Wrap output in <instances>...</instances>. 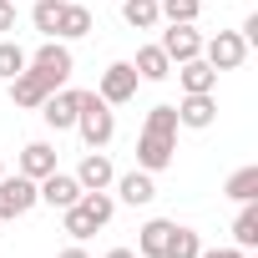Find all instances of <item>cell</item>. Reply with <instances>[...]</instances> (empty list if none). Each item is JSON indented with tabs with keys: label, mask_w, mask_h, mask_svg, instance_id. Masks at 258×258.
<instances>
[{
	"label": "cell",
	"mask_w": 258,
	"mask_h": 258,
	"mask_svg": "<svg viewBox=\"0 0 258 258\" xmlns=\"http://www.w3.org/2000/svg\"><path fill=\"white\" fill-rule=\"evenodd\" d=\"M132 71H137L142 81H167V76H172V61H167L162 46H142L137 61H132Z\"/></svg>",
	"instance_id": "obj_17"
},
{
	"label": "cell",
	"mask_w": 258,
	"mask_h": 258,
	"mask_svg": "<svg viewBox=\"0 0 258 258\" xmlns=\"http://www.w3.org/2000/svg\"><path fill=\"white\" fill-rule=\"evenodd\" d=\"M31 66L46 76V86L56 91V86H66V76L76 71V61H71V46H61V41H46L36 56H31Z\"/></svg>",
	"instance_id": "obj_5"
},
{
	"label": "cell",
	"mask_w": 258,
	"mask_h": 258,
	"mask_svg": "<svg viewBox=\"0 0 258 258\" xmlns=\"http://www.w3.org/2000/svg\"><path fill=\"white\" fill-rule=\"evenodd\" d=\"M91 31V11L86 6H71V0H61V21H56V41H81Z\"/></svg>",
	"instance_id": "obj_16"
},
{
	"label": "cell",
	"mask_w": 258,
	"mask_h": 258,
	"mask_svg": "<svg viewBox=\"0 0 258 258\" xmlns=\"http://www.w3.org/2000/svg\"><path fill=\"white\" fill-rule=\"evenodd\" d=\"M121 21L132 31H152L162 21V11H157V0H121Z\"/></svg>",
	"instance_id": "obj_19"
},
{
	"label": "cell",
	"mask_w": 258,
	"mask_h": 258,
	"mask_svg": "<svg viewBox=\"0 0 258 258\" xmlns=\"http://www.w3.org/2000/svg\"><path fill=\"white\" fill-rule=\"evenodd\" d=\"M233 243H238V248H258V208H253V203H243V213H238V223H233Z\"/></svg>",
	"instance_id": "obj_24"
},
{
	"label": "cell",
	"mask_w": 258,
	"mask_h": 258,
	"mask_svg": "<svg viewBox=\"0 0 258 258\" xmlns=\"http://www.w3.org/2000/svg\"><path fill=\"white\" fill-rule=\"evenodd\" d=\"M56 258H91V253H86V248H61Z\"/></svg>",
	"instance_id": "obj_30"
},
{
	"label": "cell",
	"mask_w": 258,
	"mask_h": 258,
	"mask_svg": "<svg viewBox=\"0 0 258 258\" xmlns=\"http://www.w3.org/2000/svg\"><path fill=\"white\" fill-rule=\"evenodd\" d=\"M137 71H132V61H111L106 71H101V81H96V96L101 101H111V106H121V101H132L137 96Z\"/></svg>",
	"instance_id": "obj_4"
},
{
	"label": "cell",
	"mask_w": 258,
	"mask_h": 258,
	"mask_svg": "<svg viewBox=\"0 0 258 258\" xmlns=\"http://www.w3.org/2000/svg\"><path fill=\"white\" fill-rule=\"evenodd\" d=\"M61 228H66V233H71L76 243H86V238L96 233V223L86 218V208H81V203H71V208H61Z\"/></svg>",
	"instance_id": "obj_23"
},
{
	"label": "cell",
	"mask_w": 258,
	"mask_h": 258,
	"mask_svg": "<svg viewBox=\"0 0 258 258\" xmlns=\"http://www.w3.org/2000/svg\"><path fill=\"white\" fill-rule=\"evenodd\" d=\"M46 172H56V147H51V142H26V147H21V177L41 182Z\"/></svg>",
	"instance_id": "obj_13"
},
{
	"label": "cell",
	"mask_w": 258,
	"mask_h": 258,
	"mask_svg": "<svg viewBox=\"0 0 258 258\" xmlns=\"http://www.w3.org/2000/svg\"><path fill=\"white\" fill-rule=\"evenodd\" d=\"M198 253H203V238L192 228H177L172 223V238H167V253L162 258H198Z\"/></svg>",
	"instance_id": "obj_22"
},
{
	"label": "cell",
	"mask_w": 258,
	"mask_h": 258,
	"mask_svg": "<svg viewBox=\"0 0 258 258\" xmlns=\"http://www.w3.org/2000/svg\"><path fill=\"white\" fill-rule=\"evenodd\" d=\"M106 258H137V248H111Z\"/></svg>",
	"instance_id": "obj_31"
},
{
	"label": "cell",
	"mask_w": 258,
	"mask_h": 258,
	"mask_svg": "<svg viewBox=\"0 0 258 258\" xmlns=\"http://www.w3.org/2000/svg\"><path fill=\"white\" fill-rule=\"evenodd\" d=\"M142 132H167V137H177V106H167V101H162V106H152Z\"/></svg>",
	"instance_id": "obj_26"
},
{
	"label": "cell",
	"mask_w": 258,
	"mask_h": 258,
	"mask_svg": "<svg viewBox=\"0 0 258 258\" xmlns=\"http://www.w3.org/2000/svg\"><path fill=\"white\" fill-rule=\"evenodd\" d=\"M41 198H36V182L31 177H6V172H0V223H11V218H26L31 208H36Z\"/></svg>",
	"instance_id": "obj_3"
},
{
	"label": "cell",
	"mask_w": 258,
	"mask_h": 258,
	"mask_svg": "<svg viewBox=\"0 0 258 258\" xmlns=\"http://www.w3.org/2000/svg\"><path fill=\"white\" fill-rule=\"evenodd\" d=\"M71 177L81 182V192H106V187L116 182V167H111V157H106L101 147H91V152L81 157V167H76Z\"/></svg>",
	"instance_id": "obj_7"
},
{
	"label": "cell",
	"mask_w": 258,
	"mask_h": 258,
	"mask_svg": "<svg viewBox=\"0 0 258 258\" xmlns=\"http://www.w3.org/2000/svg\"><path fill=\"white\" fill-rule=\"evenodd\" d=\"M46 96H51L46 76H41V71L26 61V71H21V76H11V101H16V106H41Z\"/></svg>",
	"instance_id": "obj_12"
},
{
	"label": "cell",
	"mask_w": 258,
	"mask_h": 258,
	"mask_svg": "<svg viewBox=\"0 0 258 258\" xmlns=\"http://www.w3.org/2000/svg\"><path fill=\"white\" fill-rule=\"evenodd\" d=\"M0 172H6V162H0Z\"/></svg>",
	"instance_id": "obj_32"
},
{
	"label": "cell",
	"mask_w": 258,
	"mask_h": 258,
	"mask_svg": "<svg viewBox=\"0 0 258 258\" xmlns=\"http://www.w3.org/2000/svg\"><path fill=\"white\" fill-rule=\"evenodd\" d=\"M157 11L167 26H198V11H203V0H157Z\"/></svg>",
	"instance_id": "obj_21"
},
{
	"label": "cell",
	"mask_w": 258,
	"mask_h": 258,
	"mask_svg": "<svg viewBox=\"0 0 258 258\" xmlns=\"http://www.w3.org/2000/svg\"><path fill=\"white\" fill-rule=\"evenodd\" d=\"M0 31H16V6L11 0H0Z\"/></svg>",
	"instance_id": "obj_28"
},
{
	"label": "cell",
	"mask_w": 258,
	"mask_h": 258,
	"mask_svg": "<svg viewBox=\"0 0 258 258\" xmlns=\"http://www.w3.org/2000/svg\"><path fill=\"white\" fill-rule=\"evenodd\" d=\"M76 132L86 147H106L116 137V111L111 101H101L96 91H76Z\"/></svg>",
	"instance_id": "obj_1"
},
{
	"label": "cell",
	"mask_w": 258,
	"mask_h": 258,
	"mask_svg": "<svg viewBox=\"0 0 258 258\" xmlns=\"http://www.w3.org/2000/svg\"><path fill=\"white\" fill-rule=\"evenodd\" d=\"M223 192H228L233 203H258V167H238Z\"/></svg>",
	"instance_id": "obj_20"
},
{
	"label": "cell",
	"mask_w": 258,
	"mask_h": 258,
	"mask_svg": "<svg viewBox=\"0 0 258 258\" xmlns=\"http://www.w3.org/2000/svg\"><path fill=\"white\" fill-rule=\"evenodd\" d=\"M172 152H177V137H167V132H142L137 137V167L142 172L172 167Z\"/></svg>",
	"instance_id": "obj_6"
},
{
	"label": "cell",
	"mask_w": 258,
	"mask_h": 258,
	"mask_svg": "<svg viewBox=\"0 0 258 258\" xmlns=\"http://www.w3.org/2000/svg\"><path fill=\"white\" fill-rule=\"evenodd\" d=\"M198 258H243V248H203Z\"/></svg>",
	"instance_id": "obj_29"
},
{
	"label": "cell",
	"mask_w": 258,
	"mask_h": 258,
	"mask_svg": "<svg viewBox=\"0 0 258 258\" xmlns=\"http://www.w3.org/2000/svg\"><path fill=\"white\" fill-rule=\"evenodd\" d=\"M167 238H172V223H167V218H152V223H142V233H137V253H142V258H162V253H167Z\"/></svg>",
	"instance_id": "obj_18"
},
{
	"label": "cell",
	"mask_w": 258,
	"mask_h": 258,
	"mask_svg": "<svg viewBox=\"0 0 258 258\" xmlns=\"http://www.w3.org/2000/svg\"><path fill=\"white\" fill-rule=\"evenodd\" d=\"M203 61H208L213 71H238V66L248 61V41H243L238 31H218L213 41H203Z\"/></svg>",
	"instance_id": "obj_2"
},
{
	"label": "cell",
	"mask_w": 258,
	"mask_h": 258,
	"mask_svg": "<svg viewBox=\"0 0 258 258\" xmlns=\"http://www.w3.org/2000/svg\"><path fill=\"white\" fill-rule=\"evenodd\" d=\"M177 81H182L187 96H198V91H213V86H218V71H213L203 56H192V61H177Z\"/></svg>",
	"instance_id": "obj_15"
},
{
	"label": "cell",
	"mask_w": 258,
	"mask_h": 258,
	"mask_svg": "<svg viewBox=\"0 0 258 258\" xmlns=\"http://www.w3.org/2000/svg\"><path fill=\"white\" fill-rule=\"evenodd\" d=\"M116 192H121V203H132V208H147L152 198H157V182H152V172H121L116 177Z\"/></svg>",
	"instance_id": "obj_14"
},
{
	"label": "cell",
	"mask_w": 258,
	"mask_h": 258,
	"mask_svg": "<svg viewBox=\"0 0 258 258\" xmlns=\"http://www.w3.org/2000/svg\"><path fill=\"white\" fill-rule=\"evenodd\" d=\"M26 61H31V56H26L16 41H0V76H6V81H11V76H21V71H26Z\"/></svg>",
	"instance_id": "obj_27"
},
{
	"label": "cell",
	"mask_w": 258,
	"mask_h": 258,
	"mask_svg": "<svg viewBox=\"0 0 258 258\" xmlns=\"http://www.w3.org/2000/svg\"><path fill=\"white\" fill-rule=\"evenodd\" d=\"M31 21H36V31H41L46 41H56V21H61V0H36Z\"/></svg>",
	"instance_id": "obj_25"
},
{
	"label": "cell",
	"mask_w": 258,
	"mask_h": 258,
	"mask_svg": "<svg viewBox=\"0 0 258 258\" xmlns=\"http://www.w3.org/2000/svg\"><path fill=\"white\" fill-rule=\"evenodd\" d=\"M157 46L167 51V61H172V66H177V61H192V56H203V36H198V26H167Z\"/></svg>",
	"instance_id": "obj_9"
},
{
	"label": "cell",
	"mask_w": 258,
	"mask_h": 258,
	"mask_svg": "<svg viewBox=\"0 0 258 258\" xmlns=\"http://www.w3.org/2000/svg\"><path fill=\"white\" fill-rule=\"evenodd\" d=\"M213 121H218V101H213V91H198V96H182V101H177V126L208 132Z\"/></svg>",
	"instance_id": "obj_8"
},
{
	"label": "cell",
	"mask_w": 258,
	"mask_h": 258,
	"mask_svg": "<svg viewBox=\"0 0 258 258\" xmlns=\"http://www.w3.org/2000/svg\"><path fill=\"white\" fill-rule=\"evenodd\" d=\"M36 198L51 203V208H71V203L81 198V182H76L71 172H46V177L36 182Z\"/></svg>",
	"instance_id": "obj_10"
},
{
	"label": "cell",
	"mask_w": 258,
	"mask_h": 258,
	"mask_svg": "<svg viewBox=\"0 0 258 258\" xmlns=\"http://www.w3.org/2000/svg\"><path fill=\"white\" fill-rule=\"evenodd\" d=\"M41 116H46V126H51V132H66V126H76V91L56 86V91L41 101Z\"/></svg>",
	"instance_id": "obj_11"
}]
</instances>
